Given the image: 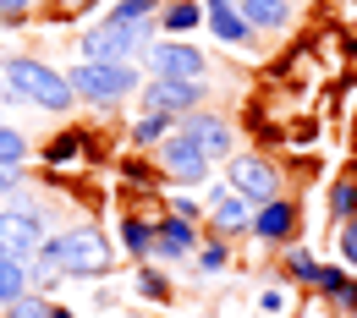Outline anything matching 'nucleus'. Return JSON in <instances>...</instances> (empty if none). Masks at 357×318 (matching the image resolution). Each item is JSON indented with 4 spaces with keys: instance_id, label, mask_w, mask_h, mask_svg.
<instances>
[{
    "instance_id": "nucleus-1",
    "label": "nucleus",
    "mask_w": 357,
    "mask_h": 318,
    "mask_svg": "<svg viewBox=\"0 0 357 318\" xmlns=\"http://www.w3.org/2000/svg\"><path fill=\"white\" fill-rule=\"evenodd\" d=\"M0 83L17 93V99H28V104H39L50 116H66L72 104H77V93L66 83V72H55L50 61L39 55H11V61H0Z\"/></svg>"
},
{
    "instance_id": "nucleus-2",
    "label": "nucleus",
    "mask_w": 357,
    "mask_h": 318,
    "mask_svg": "<svg viewBox=\"0 0 357 318\" xmlns=\"http://www.w3.org/2000/svg\"><path fill=\"white\" fill-rule=\"evenodd\" d=\"M39 264H50L55 274H72V280H99V274H110V236L99 225H72L39 247Z\"/></svg>"
},
{
    "instance_id": "nucleus-3",
    "label": "nucleus",
    "mask_w": 357,
    "mask_h": 318,
    "mask_svg": "<svg viewBox=\"0 0 357 318\" xmlns=\"http://www.w3.org/2000/svg\"><path fill=\"white\" fill-rule=\"evenodd\" d=\"M66 83H72V93H77L83 104H99V110H110V104H121L127 93L143 88L137 61H77V66L66 72Z\"/></svg>"
},
{
    "instance_id": "nucleus-4",
    "label": "nucleus",
    "mask_w": 357,
    "mask_h": 318,
    "mask_svg": "<svg viewBox=\"0 0 357 318\" xmlns=\"http://www.w3.org/2000/svg\"><path fill=\"white\" fill-rule=\"evenodd\" d=\"M154 28L160 22H127V17H99L89 33H83V61H137L143 49L154 45Z\"/></svg>"
},
{
    "instance_id": "nucleus-5",
    "label": "nucleus",
    "mask_w": 357,
    "mask_h": 318,
    "mask_svg": "<svg viewBox=\"0 0 357 318\" xmlns=\"http://www.w3.org/2000/svg\"><path fill=\"white\" fill-rule=\"evenodd\" d=\"M209 83H187V77H143L137 88V110H160V116H187V110H204Z\"/></svg>"
},
{
    "instance_id": "nucleus-6",
    "label": "nucleus",
    "mask_w": 357,
    "mask_h": 318,
    "mask_svg": "<svg viewBox=\"0 0 357 318\" xmlns=\"http://www.w3.org/2000/svg\"><path fill=\"white\" fill-rule=\"evenodd\" d=\"M143 66H149V77H187V83H204V72H209L204 49L187 39H154L143 49Z\"/></svg>"
},
{
    "instance_id": "nucleus-7",
    "label": "nucleus",
    "mask_w": 357,
    "mask_h": 318,
    "mask_svg": "<svg viewBox=\"0 0 357 318\" xmlns=\"http://www.w3.org/2000/svg\"><path fill=\"white\" fill-rule=\"evenodd\" d=\"M160 165H165V176L181 182V186H204V182H209V170H215V159H209L187 132H171L165 143H160Z\"/></svg>"
},
{
    "instance_id": "nucleus-8",
    "label": "nucleus",
    "mask_w": 357,
    "mask_h": 318,
    "mask_svg": "<svg viewBox=\"0 0 357 318\" xmlns=\"http://www.w3.org/2000/svg\"><path fill=\"white\" fill-rule=\"evenodd\" d=\"M225 170H231V186L259 209V203H269V198H280V170L269 165L264 154H231L225 159Z\"/></svg>"
},
{
    "instance_id": "nucleus-9",
    "label": "nucleus",
    "mask_w": 357,
    "mask_h": 318,
    "mask_svg": "<svg viewBox=\"0 0 357 318\" xmlns=\"http://www.w3.org/2000/svg\"><path fill=\"white\" fill-rule=\"evenodd\" d=\"M45 214L39 209H0V253L11 258H39L45 247Z\"/></svg>"
},
{
    "instance_id": "nucleus-10",
    "label": "nucleus",
    "mask_w": 357,
    "mask_h": 318,
    "mask_svg": "<svg viewBox=\"0 0 357 318\" xmlns=\"http://www.w3.org/2000/svg\"><path fill=\"white\" fill-rule=\"evenodd\" d=\"M176 132H187L209 159H215V165L236 154V132H231V121H225L220 110H187V116L176 121Z\"/></svg>"
},
{
    "instance_id": "nucleus-11",
    "label": "nucleus",
    "mask_w": 357,
    "mask_h": 318,
    "mask_svg": "<svg viewBox=\"0 0 357 318\" xmlns=\"http://www.w3.org/2000/svg\"><path fill=\"white\" fill-rule=\"evenodd\" d=\"M209 225H215V236H242V230L253 225V203L236 192L231 182H220V186H209Z\"/></svg>"
},
{
    "instance_id": "nucleus-12",
    "label": "nucleus",
    "mask_w": 357,
    "mask_h": 318,
    "mask_svg": "<svg viewBox=\"0 0 357 318\" xmlns=\"http://www.w3.org/2000/svg\"><path fill=\"white\" fill-rule=\"evenodd\" d=\"M248 236H259L264 247H280V241H291L297 236V203L280 192V198H269V203H259L253 209V225H248Z\"/></svg>"
},
{
    "instance_id": "nucleus-13",
    "label": "nucleus",
    "mask_w": 357,
    "mask_h": 318,
    "mask_svg": "<svg viewBox=\"0 0 357 318\" xmlns=\"http://www.w3.org/2000/svg\"><path fill=\"white\" fill-rule=\"evenodd\" d=\"M204 28L220 39V45H236V49H248L259 33L248 28V17H242V6L236 0H204Z\"/></svg>"
},
{
    "instance_id": "nucleus-14",
    "label": "nucleus",
    "mask_w": 357,
    "mask_h": 318,
    "mask_svg": "<svg viewBox=\"0 0 357 318\" xmlns=\"http://www.w3.org/2000/svg\"><path fill=\"white\" fill-rule=\"evenodd\" d=\"M198 253V230L176 220V214H165V220H154V253L149 258H160V264H181V258H192Z\"/></svg>"
},
{
    "instance_id": "nucleus-15",
    "label": "nucleus",
    "mask_w": 357,
    "mask_h": 318,
    "mask_svg": "<svg viewBox=\"0 0 357 318\" xmlns=\"http://www.w3.org/2000/svg\"><path fill=\"white\" fill-rule=\"evenodd\" d=\"M319 302L330 308V313L341 318H357V274L347 269V264H324V274H319Z\"/></svg>"
},
{
    "instance_id": "nucleus-16",
    "label": "nucleus",
    "mask_w": 357,
    "mask_h": 318,
    "mask_svg": "<svg viewBox=\"0 0 357 318\" xmlns=\"http://www.w3.org/2000/svg\"><path fill=\"white\" fill-rule=\"evenodd\" d=\"M236 6H242V17H248L253 33H286L297 0H236Z\"/></svg>"
},
{
    "instance_id": "nucleus-17",
    "label": "nucleus",
    "mask_w": 357,
    "mask_h": 318,
    "mask_svg": "<svg viewBox=\"0 0 357 318\" xmlns=\"http://www.w3.org/2000/svg\"><path fill=\"white\" fill-rule=\"evenodd\" d=\"M160 28H165L171 39L204 28V0H165V6H160Z\"/></svg>"
},
{
    "instance_id": "nucleus-18",
    "label": "nucleus",
    "mask_w": 357,
    "mask_h": 318,
    "mask_svg": "<svg viewBox=\"0 0 357 318\" xmlns=\"http://www.w3.org/2000/svg\"><path fill=\"white\" fill-rule=\"evenodd\" d=\"M28 291H33V269H28V258L0 253V308L17 302V296H28Z\"/></svg>"
},
{
    "instance_id": "nucleus-19",
    "label": "nucleus",
    "mask_w": 357,
    "mask_h": 318,
    "mask_svg": "<svg viewBox=\"0 0 357 318\" xmlns=\"http://www.w3.org/2000/svg\"><path fill=\"white\" fill-rule=\"evenodd\" d=\"M171 132H176V116H160V110H143V116L132 121V143L137 148H160Z\"/></svg>"
},
{
    "instance_id": "nucleus-20",
    "label": "nucleus",
    "mask_w": 357,
    "mask_h": 318,
    "mask_svg": "<svg viewBox=\"0 0 357 318\" xmlns=\"http://www.w3.org/2000/svg\"><path fill=\"white\" fill-rule=\"evenodd\" d=\"M280 269H286V280H297V285H319V274H324V264L313 258L308 247H286V258H280Z\"/></svg>"
},
{
    "instance_id": "nucleus-21",
    "label": "nucleus",
    "mask_w": 357,
    "mask_h": 318,
    "mask_svg": "<svg viewBox=\"0 0 357 318\" xmlns=\"http://www.w3.org/2000/svg\"><path fill=\"white\" fill-rule=\"evenodd\" d=\"M116 236H121V247H127L132 258H149V253H154V225L137 220V214H127V220L116 225Z\"/></svg>"
},
{
    "instance_id": "nucleus-22",
    "label": "nucleus",
    "mask_w": 357,
    "mask_h": 318,
    "mask_svg": "<svg viewBox=\"0 0 357 318\" xmlns=\"http://www.w3.org/2000/svg\"><path fill=\"white\" fill-rule=\"evenodd\" d=\"M330 220H335V225L357 220V176H341V182L330 186Z\"/></svg>"
},
{
    "instance_id": "nucleus-23",
    "label": "nucleus",
    "mask_w": 357,
    "mask_h": 318,
    "mask_svg": "<svg viewBox=\"0 0 357 318\" xmlns=\"http://www.w3.org/2000/svg\"><path fill=\"white\" fill-rule=\"evenodd\" d=\"M22 159H28V137L0 121V165H6V170H22Z\"/></svg>"
},
{
    "instance_id": "nucleus-24",
    "label": "nucleus",
    "mask_w": 357,
    "mask_h": 318,
    "mask_svg": "<svg viewBox=\"0 0 357 318\" xmlns=\"http://www.w3.org/2000/svg\"><path fill=\"white\" fill-rule=\"evenodd\" d=\"M192 258H198V274H220L225 264H231V241H225V236H215V241H209V247H198Z\"/></svg>"
},
{
    "instance_id": "nucleus-25",
    "label": "nucleus",
    "mask_w": 357,
    "mask_h": 318,
    "mask_svg": "<svg viewBox=\"0 0 357 318\" xmlns=\"http://www.w3.org/2000/svg\"><path fill=\"white\" fill-rule=\"evenodd\" d=\"M0 313H6V318H50V296H39V291H28V296H17V302H6Z\"/></svg>"
},
{
    "instance_id": "nucleus-26",
    "label": "nucleus",
    "mask_w": 357,
    "mask_h": 318,
    "mask_svg": "<svg viewBox=\"0 0 357 318\" xmlns=\"http://www.w3.org/2000/svg\"><path fill=\"white\" fill-rule=\"evenodd\" d=\"M137 296H149V302H171V280L160 269H137Z\"/></svg>"
},
{
    "instance_id": "nucleus-27",
    "label": "nucleus",
    "mask_w": 357,
    "mask_h": 318,
    "mask_svg": "<svg viewBox=\"0 0 357 318\" xmlns=\"http://www.w3.org/2000/svg\"><path fill=\"white\" fill-rule=\"evenodd\" d=\"M335 253H341V264L357 274V220H347V225H335Z\"/></svg>"
},
{
    "instance_id": "nucleus-28",
    "label": "nucleus",
    "mask_w": 357,
    "mask_h": 318,
    "mask_svg": "<svg viewBox=\"0 0 357 318\" xmlns=\"http://www.w3.org/2000/svg\"><path fill=\"white\" fill-rule=\"evenodd\" d=\"M253 308H259V313H286V285H264V291L253 296Z\"/></svg>"
},
{
    "instance_id": "nucleus-29",
    "label": "nucleus",
    "mask_w": 357,
    "mask_h": 318,
    "mask_svg": "<svg viewBox=\"0 0 357 318\" xmlns=\"http://www.w3.org/2000/svg\"><path fill=\"white\" fill-rule=\"evenodd\" d=\"M77 148H83V137H77V132H66L61 143H55V148H50V165H66V159H72Z\"/></svg>"
},
{
    "instance_id": "nucleus-30",
    "label": "nucleus",
    "mask_w": 357,
    "mask_h": 318,
    "mask_svg": "<svg viewBox=\"0 0 357 318\" xmlns=\"http://www.w3.org/2000/svg\"><path fill=\"white\" fill-rule=\"evenodd\" d=\"M33 6H39V0H0V17H6V22H17V17H28Z\"/></svg>"
},
{
    "instance_id": "nucleus-31",
    "label": "nucleus",
    "mask_w": 357,
    "mask_h": 318,
    "mask_svg": "<svg viewBox=\"0 0 357 318\" xmlns=\"http://www.w3.org/2000/svg\"><path fill=\"white\" fill-rule=\"evenodd\" d=\"M171 214H176V220H187V225H192V220H204V209H198L192 198H176V203H171Z\"/></svg>"
},
{
    "instance_id": "nucleus-32",
    "label": "nucleus",
    "mask_w": 357,
    "mask_h": 318,
    "mask_svg": "<svg viewBox=\"0 0 357 318\" xmlns=\"http://www.w3.org/2000/svg\"><path fill=\"white\" fill-rule=\"evenodd\" d=\"M17 186H22V176H17V170H6V165H0V198H11V192H17Z\"/></svg>"
},
{
    "instance_id": "nucleus-33",
    "label": "nucleus",
    "mask_w": 357,
    "mask_h": 318,
    "mask_svg": "<svg viewBox=\"0 0 357 318\" xmlns=\"http://www.w3.org/2000/svg\"><path fill=\"white\" fill-rule=\"evenodd\" d=\"M50 318H77V313H72V308H55V302H50Z\"/></svg>"
},
{
    "instance_id": "nucleus-34",
    "label": "nucleus",
    "mask_w": 357,
    "mask_h": 318,
    "mask_svg": "<svg viewBox=\"0 0 357 318\" xmlns=\"http://www.w3.org/2000/svg\"><path fill=\"white\" fill-rule=\"evenodd\" d=\"M55 6H61V11H77V6H89V0H55Z\"/></svg>"
}]
</instances>
